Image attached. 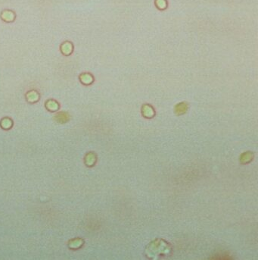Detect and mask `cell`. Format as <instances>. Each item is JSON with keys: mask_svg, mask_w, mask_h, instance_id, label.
<instances>
[{"mask_svg": "<svg viewBox=\"0 0 258 260\" xmlns=\"http://www.w3.org/2000/svg\"><path fill=\"white\" fill-rule=\"evenodd\" d=\"M177 108H179V109H180V110H179V113H181V111H183V112H184L186 110V105H183V104H180V105H178Z\"/></svg>", "mask_w": 258, "mask_h": 260, "instance_id": "obj_1", "label": "cell"}]
</instances>
